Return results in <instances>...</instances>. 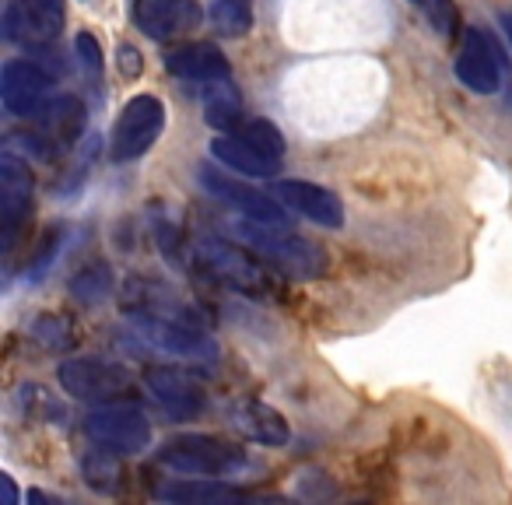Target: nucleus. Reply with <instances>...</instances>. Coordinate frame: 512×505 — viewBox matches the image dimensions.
<instances>
[{
	"mask_svg": "<svg viewBox=\"0 0 512 505\" xmlns=\"http://www.w3.org/2000/svg\"><path fill=\"white\" fill-rule=\"evenodd\" d=\"M36 337L53 351H64V348H71V344H74L71 323L60 320V316H43V320L36 323Z\"/></svg>",
	"mask_w": 512,
	"mask_h": 505,
	"instance_id": "obj_26",
	"label": "nucleus"
},
{
	"mask_svg": "<svg viewBox=\"0 0 512 505\" xmlns=\"http://www.w3.org/2000/svg\"><path fill=\"white\" fill-rule=\"evenodd\" d=\"M162 502H179V505H225V502H246V491L232 488L221 477H190L183 481H169L158 488Z\"/></svg>",
	"mask_w": 512,
	"mask_h": 505,
	"instance_id": "obj_20",
	"label": "nucleus"
},
{
	"mask_svg": "<svg viewBox=\"0 0 512 505\" xmlns=\"http://www.w3.org/2000/svg\"><path fill=\"white\" fill-rule=\"evenodd\" d=\"M274 197L292 207V211H299L302 218L316 221V225H323V228L344 225L341 197L330 193L327 186H320V183H309V179H278V183H274Z\"/></svg>",
	"mask_w": 512,
	"mask_h": 505,
	"instance_id": "obj_16",
	"label": "nucleus"
},
{
	"mask_svg": "<svg viewBox=\"0 0 512 505\" xmlns=\"http://www.w3.org/2000/svg\"><path fill=\"white\" fill-rule=\"evenodd\" d=\"M498 22H502L505 36H509V43H512V11H509V15H502V18H498Z\"/></svg>",
	"mask_w": 512,
	"mask_h": 505,
	"instance_id": "obj_30",
	"label": "nucleus"
},
{
	"mask_svg": "<svg viewBox=\"0 0 512 505\" xmlns=\"http://www.w3.org/2000/svg\"><path fill=\"white\" fill-rule=\"evenodd\" d=\"M64 29V0H11L4 11V39L25 50L57 43Z\"/></svg>",
	"mask_w": 512,
	"mask_h": 505,
	"instance_id": "obj_8",
	"label": "nucleus"
},
{
	"mask_svg": "<svg viewBox=\"0 0 512 505\" xmlns=\"http://www.w3.org/2000/svg\"><path fill=\"white\" fill-rule=\"evenodd\" d=\"M418 8L425 11L428 22H432L446 39H453L456 32H460V15H456V8L449 4V0H418Z\"/></svg>",
	"mask_w": 512,
	"mask_h": 505,
	"instance_id": "obj_25",
	"label": "nucleus"
},
{
	"mask_svg": "<svg viewBox=\"0 0 512 505\" xmlns=\"http://www.w3.org/2000/svg\"><path fill=\"white\" fill-rule=\"evenodd\" d=\"M414 4H418V0H414Z\"/></svg>",
	"mask_w": 512,
	"mask_h": 505,
	"instance_id": "obj_31",
	"label": "nucleus"
},
{
	"mask_svg": "<svg viewBox=\"0 0 512 505\" xmlns=\"http://www.w3.org/2000/svg\"><path fill=\"white\" fill-rule=\"evenodd\" d=\"M165 71H169L172 78L207 85V81L228 78V60H225V53L211 43H186V46L169 50V57H165Z\"/></svg>",
	"mask_w": 512,
	"mask_h": 505,
	"instance_id": "obj_18",
	"label": "nucleus"
},
{
	"mask_svg": "<svg viewBox=\"0 0 512 505\" xmlns=\"http://www.w3.org/2000/svg\"><path fill=\"white\" fill-rule=\"evenodd\" d=\"M197 264L204 267L211 278L225 281L232 288H242V292H260L267 281V274L256 267V260L249 257L246 249L232 246L225 239H204L197 242Z\"/></svg>",
	"mask_w": 512,
	"mask_h": 505,
	"instance_id": "obj_14",
	"label": "nucleus"
},
{
	"mask_svg": "<svg viewBox=\"0 0 512 505\" xmlns=\"http://www.w3.org/2000/svg\"><path fill=\"white\" fill-rule=\"evenodd\" d=\"M165 130V106L155 95H134L123 106L120 120L113 127V141H109V158L113 162H134V158L148 155L151 144L162 137Z\"/></svg>",
	"mask_w": 512,
	"mask_h": 505,
	"instance_id": "obj_5",
	"label": "nucleus"
},
{
	"mask_svg": "<svg viewBox=\"0 0 512 505\" xmlns=\"http://www.w3.org/2000/svg\"><path fill=\"white\" fill-rule=\"evenodd\" d=\"M144 386L158 400L169 418L176 421H193L207 407V390L193 372L176 369V365H158V369L144 372Z\"/></svg>",
	"mask_w": 512,
	"mask_h": 505,
	"instance_id": "obj_10",
	"label": "nucleus"
},
{
	"mask_svg": "<svg viewBox=\"0 0 512 505\" xmlns=\"http://www.w3.org/2000/svg\"><path fill=\"white\" fill-rule=\"evenodd\" d=\"M81 127H85V106H81V99L60 95V99L46 102L32 116V148L46 158H57L78 141Z\"/></svg>",
	"mask_w": 512,
	"mask_h": 505,
	"instance_id": "obj_12",
	"label": "nucleus"
},
{
	"mask_svg": "<svg viewBox=\"0 0 512 505\" xmlns=\"http://www.w3.org/2000/svg\"><path fill=\"white\" fill-rule=\"evenodd\" d=\"M232 428L239 435H246L249 442H260V446H285L288 435H292L285 414L260 404V400H246V404L235 407Z\"/></svg>",
	"mask_w": 512,
	"mask_h": 505,
	"instance_id": "obj_19",
	"label": "nucleus"
},
{
	"mask_svg": "<svg viewBox=\"0 0 512 505\" xmlns=\"http://www.w3.org/2000/svg\"><path fill=\"white\" fill-rule=\"evenodd\" d=\"M109 288H113V274H109L106 264H88V267H81V271L74 274V281H71L74 299L85 302V306H88V302L106 299Z\"/></svg>",
	"mask_w": 512,
	"mask_h": 505,
	"instance_id": "obj_24",
	"label": "nucleus"
},
{
	"mask_svg": "<svg viewBox=\"0 0 512 505\" xmlns=\"http://www.w3.org/2000/svg\"><path fill=\"white\" fill-rule=\"evenodd\" d=\"M0 488H4V498H8V505L18 502V488H15V481H11V474H0Z\"/></svg>",
	"mask_w": 512,
	"mask_h": 505,
	"instance_id": "obj_28",
	"label": "nucleus"
},
{
	"mask_svg": "<svg viewBox=\"0 0 512 505\" xmlns=\"http://www.w3.org/2000/svg\"><path fill=\"white\" fill-rule=\"evenodd\" d=\"M60 386L78 400H116L134 390L127 365L106 358H71L60 365Z\"/></svg>",
	"mask_w": 512,
	"mask_h": 505,
	"instance_id": "obj_9",
	"label": "nucleus"
},
{
	"mask_svg": "<svg viewBox=\"0 0 512 505\" xmlns=\"http://www.w3.org/2000/svg\"><path fill=\"white\" fill-rule=\"evenodd\" d=\"M134 22L151 39H176L200 25L197 0H134Z\"/></svg>",
	"mask_w": 512,
	"mask_h": 505,
	"instance_id": "obj_17",
	"label": "nucleus"
},
{
	"mask_svg": "<svg viewBox=\"0 0 512 505\" xmlns=\"http://www.w3.org/2000/svg\"><path fill=\"white\" fill-rule=\"evenodd\" d=\"M235 235H239L249 249H256L264 264H271L274 271L288 274V278L313 281L327 271V257H323V249L316 246V242L302 239V235L288 232V225L246 218V225L235 228Z\"/></svg>",
	"mask_w": 512,
	"mask_h": 505,
	"instance_id": "obj_1",
	"label": "nucleus"
},
{
	"mask_svg": "<svg viewBox=\"0 0 512 505\" xmlns=\"http://www.w3.org/2000/svg\"><path fill=\"white\" fill-rule=\"evenodd\" d=\"M207 18H211L214 32H221L228 39H239L253 29V4L249 0H214Z\"/></svg>",
	"mask_w": 512,
	"mask_h": 505,
	"instance_id": "obj_23",
	"label": "nucleus"
},
{
	"mask_svg": "<svg viewBox=\"0 0 512 505\" xmlns=\"http://www.w3.org/2000/svg\"><path fill=\"white\" fill-rule=\"evenodd\" d=\"M116 456H120V453L99 446L85 463H81L88 484H92L95 491H102V495H116V491H120V484H123V467H120V460H116Z\"/></svg>",
	"mask_w": 512,
	"mask_h": 505,
	"instance_id": "obj_22",
	"label": "nucleus"
},
{
	"mask_svg": "<svg viewBox=\"0 0 512 505\" xmlns=\"http://www.w3.org/2000/svg\"><path fill=\"white\" fill-rule=\"evenodd\" d=\"M130 327H134L137 341L162 351V355L193 358V362H214V355H218L211 337L193 327V323L179 320V316H162V313H151V309H137V313L130 316Z\"/></svg>",
	"mask_w": 512,
	"mask_h": 505,
	"instance_id": "obj_4",
	"label": "nucleus"
},
{
	"mask_svg": "<svg viewBox=\"0 0 512 505\" xmlns=\"http://www.w3.org/2000/svg\"><path fill=\"white\" fill-rule=\"evenodd\" d=\"M505 67L502 50L484 29H463L460 32V50H456V78L477 95H495L502 88Z\"/></svg>",
	"mask_w": 512,
	"mask_h": 505,
	"instance_id": "obj_7",
	"label": "nucleus"
},
{
	"mask_svg": "<svg viewBox=\"0 0 512 505\" xmlns=\"http://www.w3.org/2000/svg\"><path fill=\"white\" fill-rule=\"evenodd\" d=\"M85 432L95 446H106L120 456L141 453L151 442V421L137 404H113L92 411L85 418Z\"/></svg>",
	"mask_w": 512,
	"mask_h": 505,
	"instance_id": "obj_6",
	"label": "nucleus"
},
{
	"mask_svg": "<svg viewBox=\"0 0 512 505\" xmlns=\"http://www.w3.org/2000/svg\"><path fill=\"white\" fill-rule=\"evenodd\" d=\"M200 186H204L211 197H218L221 204L235 207L242 218L253 221H274V225H288L285 211H281V200H274L271 193L256 190V186L242 183V179L228 176L225 169H214V165H200Z\"/></svg>",
	"mask_w": 512,
	"mask_h": 505,
	"instance_id": "obj_11",
	"label": "nucleus"
},
{
	"mask_svg": "<svg viewBox=\"0 0 512 505\" xmlns=\"http://www.w3.org/2000/svg\"><path fill=\"white\" fill-rule=\"evenodd\" d=\"M211 155L242 176H274L285 162V134L271 120H253L211 141Z\"/></svg>",
	"mask_w": 512,
	"mask_h": 505,
	"instance_id": "obj_2",
	"label": "nucleus"
},
{
	"mask_svg": "<svg viewBox=\"0 0 512 505\" xmlns=\"http://www.w3.org/2000/svg\"><path fill=\"white\" fill-rule=\"evenodd\" d=\"M74 50H78L81 71H85L88 78H102V67H106V60H102V50H99V43H95V36L81 32V36L74 39Z\"/></svg>",
	"mask_w": 512,
	"mask_h": 505,
	"instance_id": "obj_27",
	"label": "nucleus"
},
{
	"mask_svg": "<svg viewBox=\"0 0 512 505\" xmlns=\"http://www.w3.org/2000/svg\"><path fill=\"white\" fill-rule=\"evenodd\" d=\"M158 463L190 477H228L239 467H246V453L225 439L190 432L165 442L162 453H158Z\"/></svg>",
	"mask_w": 512,
	"mask_h": 505,
	"instance_id": "obj_3",
	"label": "nucleus"
},
{
	"mask_svg": "<svg viewBox=\"0 0 512 505\" xmlns=\"http://www.w3.org/2000/svg\"><path fill=\"white\" fill-rule=\"evenodd\" d=\"M120 64H123V71H127V74H137V60H134V50H130V46H123Z\"/></svg>",
	"mask_w": 512,
	"mask_h": 505,
	"instance_id": "obj_29",
	"label": "nucleus"
},
{
	"mask_svg": "<svg viewBox=\"0 0 512 505\" xmlns=\"http://www.w3.org/2000/svg\"><path fill=\"white\" fill-rule=\"evenodd\" d=\"M50 74L39 64H29V60H8L4 71H0V99H4V109L11 116H32L46 106V92H50Z\"/></svg>",
	"mask_w": 512,
	"mask_h": 505,
	"instance_id": "obj_15",
	"label": "nucleus"
},
{
	"mask_svg": "<svg viewBox=\"0 0 512 505\" xmlns=\"http://www.w3.org/2000/svg\"><path fill=\"white\" fill-rule=\"evenodd\" d=\"M32 211V172L22 158H0V228H4V253H11L25 218Z\"/></svg>",
	"mask_w": 512,
	"mask_h": 505,
	"instance_id": "obj_13",
	"label": "nucleus"
},
{
	"mask_svg": "<svg viewBox=\"0 0 512 505\" xmlns=\"http://www.w3.org/2000/svg\"><path fill=\"white\" fill-rule=\"evenodd\" d=\"M204 120L221 134L242 127V99L235 92V85H228V78L204 85Z\"/></svg>",
	"mask_w": 512,
	"mask_h": 505,
	"instance_id": "obj_21",
	"label": "nucleus"
}]
</instances>
